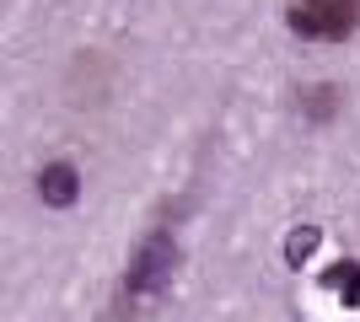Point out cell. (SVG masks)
<instances>
[{
	"label": "cell",
	"instance_id": "cell-1",
	"mask_svg": "<svg viewBox=\"0 0 360 322\" xmlns=\"http://www.w3.org/2000/svg\"><path fill=\"white\" fill-rule=\"evenodd\" d=\"M183 263V247L172 231H150L146 242L135 247V258H129V269H124V285H119V307H146V301H162L167 285H172V274H178Z\"/></svg>",
	"mask_w": 360,
	"mask_h": 322
},
{
	"label": "cell",
	"instance_id": "cell-2",
	"mask_svg": "<svg viewBox=\"0 0 360 322\" xmlns=\"http://www.w3.org/2000/svg\"><path fill=\"white\" fill-rule=\"evenodd\" d=\"M285 22L296 38L312 43H345L360 27V0H285Z\"/></svg>",
	"mask_w": 360,
	"mask_h": 322
},
{
	"label": "cell",
	"instance_id": "cell-3",
	"mask_svg": "<svg viewBox=\"0 0 360 322\" xmlns=\"http://www.w3.org/2000/svg\"><path fill=\"white\" fill-rule=\"evenodd\" d=\"M38 199H44L49 210H70V204L81 199V172H75V161H49V167L38 172Z\"/></svg>",
	"mask_w": 360,
	"mask_h": 322
},
{
	"label": "cell",
	"instance_id": "cell-4",
	"mask_svg": "<svg viewBox=\"0 0 360 322\" xmlns=\"http://www.w3.org/2000/svg\"><path fill=\"white\" fill-rule=\"evenodd\" d=\"M317 247H323V226H290V236H285V269H307V258H312Z\"/></svg>",
	"mask_w": 360,
	"mask_h": 322
},
{
	"label": "cell",
	"instance_id": "cell-5",
	"mask_svg": "<svg viewBox=\"0 0 360 322\" xmlns=\"http://www.w3.org/2000/svg\"><path fill=\"white\" fill-rule=\"evenodd\" d=\"M339 97H345L339 86H307L296 107H301V119H312V123H328L333 113H339Z\"/></svg>",
	"mask_w": 360,
	"mask_h": 322
},
{
	"label": "cell",
	"instance_id": "cell-6",
	"mask_svg": "<svg viewBox=\"0 0 360 322\" xmlns=\"http://www.w3.org/2000/svg\"><path fill=\"white\" fill-rule=\"evenodd\" d=\"M328 285H333V295H339V301H345L349 311L360 307V263H333Z\"/></svg>",
	"mask_w": 360,
	"mask_h": 322
}]
</instances>
